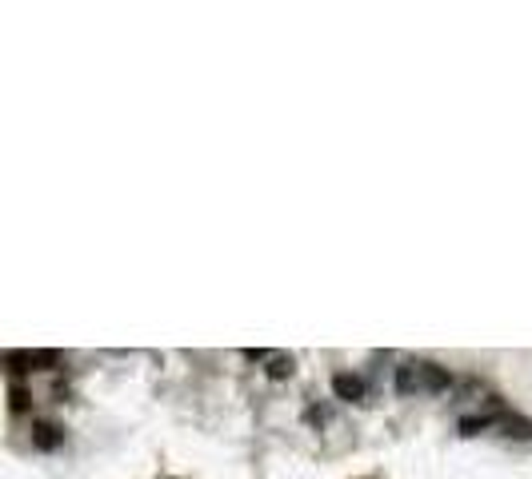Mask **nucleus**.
<instances>
[{
  "mask_svg": "<svg viewBox=\"0 0 532 479\" xmlns=\"http://www.w3.org/2000/svg\"><path fill=\"white\" fill-rule=\"evenodd\" d=\"M416 380H421L424 392H445L448 383H452V376H448L445 368H436V364H416Z\"/></svg>",
  "mask_w": 532,
  "mask_h": 479,
  "instance_id": "nucleus-1",
  "label": "nucleus"
},
{
  "mask_svg": "<svg viewBox=\"0 0 532 479\" xmlns=\"http://www.w3.org/2000/svg\"><path fill=\"white\" fill-rule=\"evenodd\" d=\"M333 392H336V400H360V395H364V383H360L357 376L340 371V376H333Z\"/></svg>",
  "mask_w": 532,
  "mask_h": 479,
  "instance_id": "nucleus-2",
  "label": "nucleus"
},
{
  "mask_svg": "<svg viewBox=\"0 0 532 479\" xmlns=\"http://www.w3.org/2000/svg\"><path fill=\"white\" fill-rule=\"evenodd\" d=\"M396 392H400V395L421 392V380H416V364H404V368H396Z\"/></svg>",
  "mask_w": 532,
  "mask_h": 479,
  "instance_id": "nucleus-3",
  "label": "nucleus"
},
{
  "mask_svg": "<svg viewBox=\"0 0 532 479\" xmlns=\"http://www.w3.org/2000/svg\"><path fill=\"white\" fill-rule=\"evenodd\" d=\"M32 443H37L40 452H52V447L61 443V431L52 428V423H37V428H32Z\"/></svg>",
  "mask_w": 532,
  "mask_h": 479,
  "instance_id": "nucleus-4",
  "label": "nucleus"
},
{
  "mask_svg": "<svg viewBox=\"0 0 532 479\" xmlns=\"http://www.w3.org/2000/svg\"><path fill=\"white\" fill-rule=\"evenodd\" d=\"M288 371H292V356H273V364H268V376H273V380H285Z\"/></svg>",
  "mask_w": 532,
  "mask_h": 479,
  "instance_id": "nucleus-5",
  "label": "nucleus"
},
{
  "mask_svg": "<svg viewBox=\"0 0 532 479\" xmlns=\"http://www.w3.org/2000/svg\"><path fill=\"white\" fill-rule=\"evenodd\" d=\"M481 428H488V419H460V431H464V435H476V431H481Z\"/></svg>",
  "mask_w": 532,
  "mask_h": 479,
  "instance_id": "nucleus-6",
  "label": "nucleus"
},
{
  "mask_svg": "<svg viewBox=\"0 0 532 479\" xmlns=\"http://www.w3.org/2000/svg\"><path fill=\"white\" fill-rule=\"evenodd\" d=\"M13 407H16V411H25V407H28V395L20 392V388H13Z\"/></svg>",
  "mask_w": 532,
  "mask_h": 479,
  "instance_id": "nucleus-7",
  "label": "nucleus"
}]
</instances>
